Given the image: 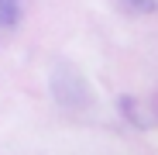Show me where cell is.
<instances>
[{"label": "cell", "instance_id": "1", "mask_svg": "<svg viewBox=\"0 0 158 155\" xmlns=\"http://www.w3.org/2000/svg\"><path fill=\"white\" fill-rule=\"evenodd\" d=\"M17 17V0H0V24H10Z\"/></svg>", "mask_w": 158, "mask_h": 155}]
</instances>
